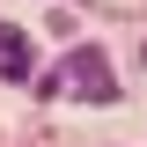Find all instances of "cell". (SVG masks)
<instances>
[{
    "mask_svg": "<svg viewBox=\"0 0 147 147\" xmlns=\"http://www.w3.org/2000/svg\"><path fill=\"white\" fill-rule=\"evenodd\" d=\"M0 74H7V81H30V44H22V30H7V22H0Z\"/></svg>",
    "mask_w": 147,
    "mask_h": 147,
    "instance_id": "7a4b0ae2",
    "label": "cell"
},
{
    "mask_svg": "<svg viewBox=\"0 0 147 147\" xmlns=\"http://www.w3.org/2000/svg\"><path fill=\"white\" fill-rule=\"evenodd\" d=\"M59 81H66V88H81V96H96V103H110V96H118V81H110V66H103V52H74ZM59 81H44V88H59Z\"/></svg>",
    "mask_w": 147,
    "mask_h": 147,
    "instance_id": "6da1fadb",
    "label": "cell"
}]
</instances>
